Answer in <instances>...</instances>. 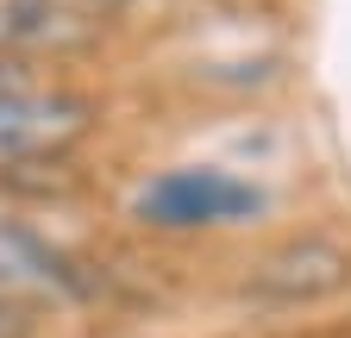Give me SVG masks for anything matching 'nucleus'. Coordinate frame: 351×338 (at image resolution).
<instances>
[{
  "label": "nucleus",
  "mask_w": 351,
  "mask_h": 338,
  "mask_svg": "<svg viewBox=\"0 0 351 338\" xmlns=\"http://www.w3.org/2000/svg\"><path fill=\"white\" fill-rule=\"evenodd\" d=\"M113 119L107 88L88 69L0 57V194L44 207Z\"/></svg>",
  "instance_id": "nucleus-1"
},
{
  "label": "nucleus",
  "mask_w": 351,
  "mask_h": 338,
  "mask_svg": "<svg viewBox=\"0 0 351 338\" xmlns=\"http://www.w3.org/2000/svg\"><path fill=\"white\" fill-rule=\"evenodd\" d=\"M289 213L282 182H257L245 169H226L213 157H169L132 169L119 188V220L151 244H226V238H263Z\"/></svg>",
  "instance_id": "nucleus-2"
},
{
  "label": "nucleus",
  "mask_w": 351,
  "mask_h": 338,
  "mask_svg": "<svg viewBox=\"0 0 351 338\" xmlns=\"http://www.w3.org/2000/svg\"><path fill=\"white\" fill-rule=\"evenodd\" d=\"M226 294L270 320L351 301V213H307L251 238L226 270Z\"/></svg>",
  "instance_id": "nucleus-3"
},
{
  "label": "nucleus",
  "mask_w": 351,
  "mask_h": 338,
  "mask_svg": "<svg viewBox=\"0 0 351 338\" xmlns=\"http://www.w3.org/2000/svg\"><path fill=\"white\" fill-rule=\"evenodd\" d=\"M0 307L32 320H69L101 307V263L44 226L32 200L0 194Z\"/></svg>",
  "instance_id": "nucleus-4"
},
{
  "label": "nucleus",
  "mask_w": 351,
  "mask_h": 338,
  "mask_svg": "<svg viewBox=\"0 0 351 338\" xmlns=\"http://www.w3.org/2000/svg\"><path fill=\"white\" fill-rule=\"evenodd\" d=\"M69 7H82V13H101V19H119L132 0H69Z\"/></svg>",
  "instance_id": "nucleus-5"
}]
</instances>
